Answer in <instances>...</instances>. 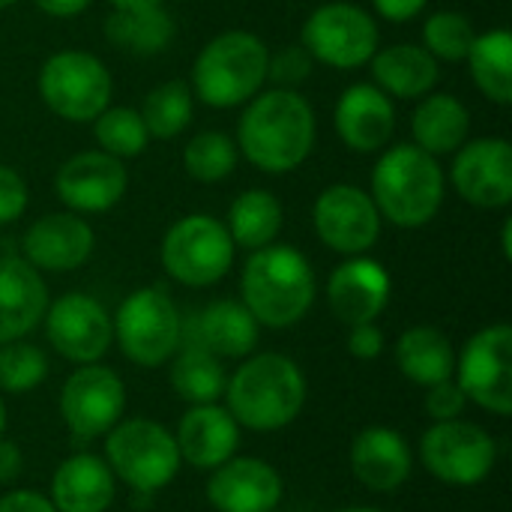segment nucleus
Here are the masks:
<instances>
[{"label":"nucleus","mask_w":512,"mask_h":512,"mask_svg":"<svg viewBox=\"0 0 512 512\" xmlns=\"http://www.w3.org/2000/svg\"><path fill=\"white\" fill-rule=\"evenodd\" d=\"M339 512H384V510H375V507H348V510H339Z\"/></svg>","instance_id":"49"},{"label":"nucleus","mask_w":512,"mask_h":512,"mask_svg":"<svg viewBox=\"0 0 512 512\" xmlns=\"http://www.w3.org/2000/svg\"><path fill=\"white\" fill-rule=\"evenodd\" d=\"M183 165L195 180L216 183V180H225L237 168V147L222 132H201L186 144Z\"/></svg>","instance_id":"36"},{"label":"nucleus","mask_w":512,"mask_h":512,"mask_svg":"<svg viewBox=\"0 0 512 512\" xmlns=\"http://www.w3.org/2000/svg\"><path fill=\"white\" fill-rule=\"evenodd\" d=\"M372 72L378 90L399 99L426 96L438 84V57L417 45H390L372 54Z\"/></svg>","instance_id":"27"},{"label":"nucleus","mask_w":512,"mask_h":512,"mask_svg":"<svg viewBox=\"0 0 512 512\" xmlns=\"http://www.w3.org/2000/svg\"><path fill=\"white\" fill-rule=\"evenodd\" d=\"M21 468H24V456H21L18 444L15 441H6L0 435V486L3 483H12L21 474Z\"/></svg>","instance_id":"44"},{"label":"nucleus","mask_w":512,"mask_h":512,"mask_svg":"<svg viewBox=\"0 0 512 512\" xmlns=\"http://www.w3.org/2000/svg\"><path fill=\"white\" fill-rule=\"evenodd\" d=\"M48 309V288L24 258H0V345L24 339Z\"/></svg>","instance_id":"24"},{"label":"nucleus","mask_w":512,"mask_h":512,"mask_svg":"<svg viewBox=\"0 0 512 512\" xmlns=\"http://www.w3.org/2000/svg\"><path fill=\"white\" fill-rule=\"evenodd\" d=\"M429 0H375V9L387 21H411L417 12H423Z\"/></svg>","instance_id":"45"},{"label":"nucleus","mask_w":512,"mask_h":512,"mask_svg":"<svg viewBox=\"0 0 512 512\" xmlns=\"http://www.w3.org/2000/svg\"><path fill=\"white\" fill-rule=\"evenodd\" d=\"M36 6L48 15L66 18V15H78L81 9H87L90 0H36Z\"/></svg>","instance_id":"46"},{"label":"nucleus","mask_w":512,"mask_h":512,"mask_svg":"<svg viewBox=\"0 0 512 512\" xmlns=\"http://www.w3.org/2000/svg\"><path fill=\"white\" fill-rule=\"evenodd\" d=\"M114 480L105 459L75 453L51 477V504L57 512H105L117 495Z\"/></svg>","instance_id":"25"},{"label":"nucleus","mask_w":512,"mask_h":512,"mask_svg":"<svg viewBox=\"0 0 512 512\" xmlns=\"http://www.w3.org/2000/svg\"><path fill=\"white\" fill-rule=\"evenodd\" d=\"M267 60L270 51L258 36L246 30L222 33L195 60V93L213 108H234L258 93L267 78Z\"/></svg>","instance_id":"5"},{"label":"nucleus","mask_w":512,"mask_h":512,"mask_svg":"<svg viewBox=\"0 0 512 512\" xmlns=\"http://www.w3.org/2000/svg\"><path fill=\"white\" fill-rule=\"evenodd\" d=\"M105 462L117 480L135 492L153 495L165 489L180 471V450L174 435L153 420H120L105 441Z\"/></svg>","instance_id":"6"},{"label":"nucleus","mask_w":512,"mask_h":512,"mask_svg":"<svg viewBox=\"0 0 512 512\" xmlns=\"http://www.w3.org/2000/svg\"><path fill=\"white\" fill-rule=\"evenodd\" d=\"M243 306L264 327L285 330L306 318L315 303V273L303 252L291 246H264L243 267Z\"/></svg>","instance_id":"3"},{"label":"nucleus","mask_w":512,"mask_h":512,"mask_svg":"<svg viewBox=\"0 0 512 512\" xmlns=\"http://www.w3.org/2000/svg\"><path fill=\"white\" fill-rule=\"evenodd\" d=\"M414 468L411 444L387 426L363 429L351 444V471L372 492H396Z\"/></svg>","instance_id":"22"},{"label":"nucleus","mask_w":512,"mask_h":512,"mask_svg":"<svg viewBox=\"0 0 512 512\" xmlns=\"http://www.w3.org/2000/svg\"><path fill=\"white\" fill-rule=\"evenodd\" d=\"M327 300L342 324H369L390 300V276L372 258H351L333 270L327 282Z\"/></svg>","instance_id":"20"},{"label":"nucleus","mask_w":512,"mask_h":512,"mask_svg":"<svg viewBox=\"0 0 512 512\" xmlns=\"http://www.w3.org/2000/svg\"><path fill=\"white\" fill-rule=\"evenodd\" d=\"M453 186L474 207H507L512 201V147L504 138H480L459 150Z\"/></svg>","instance_id":"16"},{"label":"nucleus","mask_w":512,"mask_h":512,"mask_svg":"<svg viewBox=\"0 0 512 512\" xmlns=\"http://www.w3.org/2000/svg\"><path fill=\"white\" fill-rule=\"evenodd\" d=\"M309 72H312V54L306 48H297V45H285L282 51L270 54V60H267V75L285 87L306 81Z\"/></svg>","instance_id":"39"},{"label":"nucleus","mask_w":512,"mask_h":512,"mask_svg":"<svg viewBox=\"0 0 512 512\" xmlns=\"http://www.w3.org/2000/svg\"><path fill=\"white\" fill-rule=\"evenodd\" d=\"M12 3H15V0H0V9H3V6H12Z\"/></svg>","instance_id":"50"},{"label":"nucleus","mask_w":512,"mask_h":512,"mask_svg":"<svg viewBox=\"0 0 512 512\" xmlns=\"http://www.w3.org/2000/svg\"><path fill=\"white\" fill-rule=\"evenodd\" d=\"M174 441L180 450V462H189L198 471H213L237 453L240 423L219 402L192 405L183 414Z\"/></svg>","instance_id":"19"},{"label":"nucleus","mask_w":512,"mask_h":512,"mask_svg":"<svg viewBox=\"0 0 512 512\" xmlns=\"http://www.w3.org/2000/svg\"><path fill=\"white\" fill-rule=\"evenodd\" d=\"M126 183H129V174L120 159L102 150H90L63 162V168L57 171L54 189L66 207L81 210V213H102V210H111L123 198Z\"/></svg>","instance_id":"17"},{"label":"nucleus","mask_w":512,"mask_h":512,"mask_svg":"<svg viewBox=\"0 0 512 512\" xmlns=\"http://www.w3.org/2000/svg\"><path fill=\"white\" fill-rule=\"evenodd\" d=\"M282 228V204L264 192V189H252L243 192L228 213V234L234 240V246L243 249H264L276 240Z\"/></svg>","instance_id":"32"},{"label":"nucleus","mask_w":512,"mask_h":512,"mask_svg":"<svg viewBox=\"0 0 512 512\" xmlns=\"http://www.w3.org/2000/svg\"><path fill=\"white\" fill-rule=\"evenodd\" d=\"M48 378V357L42 348L30 342H6L0 345V390L3 393H30Z\"/></svg>","instance_id":"37"},{"label":"nucleus","mask_w":512,"mask_h":512,"mask_svg":"<svg viewBox=\"0 0 512 512\" xmlns=\"http://www.w3.org/2000/svg\"><path fill=\"white\" fill-rule=\"evenodd\" d=\"M477 87L498 105L512 102V36L507 30H492L474 39L468 57Z\"/></svg>","instance_id":"33"},{"label":"nucleus","mask_w":512,"mask_h":512,"mask_svg":"<svg viewBox=\"0 0 512 512\" xmlns=\"http://www.w3.org/2000/svg\"><path fill=\"white\" fill-rule=\"evenodd\" d=\"M396 129V111L384 90L372 84H354L336 105V132L357 153L381 150Z\"/></svg>","instance_id":"23"},{"label":"nucleus","mask_w":512,"mask_h":512,"mask_svg":"<svg viewBox=\"0 0 512 512\" xmlns=\"http://www.w3.org/2000/svg\"><path fill=\"white\" fill-rule=\"evenodd\" d=\"M303 48L327 66L357 69L372 60L378 48V27L360 6L327 3L303 24Z\"/></svg>","instance_id":"13"},{"label":"nucleus","mask_w":512,"mask_h":512,"mask_svg":"<svg viewBox=\"0 0 512 512\" xmlns=\"http://www.w3.org/2000/svg\"><path fill=\"white\" fill-rule=\"evenodd\" d=\"M3 429H6V405L0 399V435H3Z\"/></svg>","instance_id":"48"},{"label":"nucleus","mask_w":512,"mask_h":512,"mask_svg":"<svg viewBox=\"0 0 512 512\" xmlns=\"http://www.w3.org/2000/svg\"><path fill=\"white\" fill-rule=\"evenodd\" d=\"M420 459L423 468L447 486H477L492 474L498 447L495 438L477 423L444 420L426 429Z\"/></svg>","instance_id":"12"},{"label":"nucleus","mask_w":512,"mask_h":512,"mask_svg":"<svg viewBox=\"0 0 512 512\" xmlns=\"http://www.w3.org/2000/svg\"><path fill=\"white\" fill-rule=\"evenodd\" d=\"M114 336L126 360L144 369L168 363L183 339V324L174 300L162 288H141L129 294L114 318Z\"/></svg>","instance_id":"7"},{"label":"nucleus","mask_w":512,"mask_h":512,"mask_svg":"<svg viewBox=\"0 0 512 512\" xmlns=\"http://www.w3.org/2000/svg\"><path fill=\"white\" fill-rule=\"evenodd\" d=\"M45 333L51 348L78 363H99L114 339V321L105 306L87 294H66L45 309Z\"/></svg>","instance_id":"14"},{"label":"nucleus","mask_w":512,"mask_h":512,"mask_svg":"<svg viewBox=\"0 0 512 512\" xmlns=\"http://www.w3.org/2000/svg\"><path fill=\"white\" fill-rule=\"evenodd\" d=\"M468 402L489 414H512V330L492 324L468 339L453 372Z\"/></svg>","instance_id":"10"},{"label":"nucleus","mask_w":512,"mask_h":512,"mask_svg":"<svg viewBox=\"0 0 512 512\" xmlns=\"http://www.w3.org/2000/svg\"><path fill=\"white\" fill-rule=\"evenodd\" d=\"M372 201L399 228L432 222L444 204V174L432 153L417 144L387 150L372 174Z\"/></svg>","instance_id":"4"},{"label":"nucleus","mask_w":512,"mask_h":512,"mask_svg":"<svg viewBox=\"0 0 512 512\" xmlns=\"http://www.w3.org/2000/svg\"><path fill=\"white\" fill-rule=\"evenodd\" d=\"M411 129L420 150L432 156H444L465 144L471 129V114L456 96L438 93L420 102V108L411 117Z\"/></svg>","instance_id":"29"},{"label":"nucleus","mask_w":512,"mask_h":512,"mask_svg":"<svg viewBox=\"0 0 512 512\" xmlns=\"http://www.w3.org/2000/svg\"><path fill=\"white\" fill-rule=\"evenodd\" d=\"M0 512H57L51 498L39 495V492H27V489H18V492H9L0 498Z\"/></svg>","instance_id":"43"},{"label":"nucleus","mask_w":512,"mask_h":512,"mask_svg":"<svg viewBox=\"0 0 512 512\" xmlns=\"http://www.w3.org/2000/svg\"><path fill=\"white\" fill-rule=\"evenodd\" d=\"M114 9H141V6H159L162 0H111Z\"/></svg>","instance_id":"47"},{"label":"nucleus","mask_w":512,"mask_h":512,"mask_svg":"<svg viewBox=\"0 0 512 512\" xmlns=\"http://www.w3.org/2000/svg\"><path fill=\"white\" fill-rule=\"evenodd\" d=\"M93 252V231L81 216L48 213L24 234V261L36 270L66 273L81 267Z\"/></svg>","instance_id":"21"},{"label":"nucleus","mask_w":512,"mask_h":512,"mask_svg":"<svg viewBox=\"0 0 512 512\" xmlns=\"http://www.w3.org/2000/svg\"><path fill=\"white\" fill-rule=\"evenodd\" d=\"M96 141L102 144V153H108L114 159H126V156H138L147 147L150 132L138 111L105 108L96 117Z\"/></svg>","instance_id":"35"},{"label":"nucleus","mask_w":512,"mask_h":512,"mask_svg":"<svg viewBox=\"0 0 512 512\" xmlns=\"http://www.w3.org/2000/svg\"><path fill=\"white\" fill-rule=\"evenodd\" d=\"M423 39H426V51L432 57H441V60H465L477 33H474V24L459 15V12H438L426 21L423 27Z\"/></svg>","instance_id":"38"},{"label":"nucleus","mask_w":512,"mask_h":512,"mask_svg":"<svg viewBox=\"0 0 512 512\" xmlns=\"http://www.w3.org/2000/svg\"><path fill=\"white\" fill-rule=\"evenodd\" d=\"M429 396H426V411L435 423H444V420H459L465 405H468V396L462 393V387L456 384V378H447L441 384H432L426 387Z\"/></svg>","instance_id":"40"},{"label":"nucleus","mask_w":512,"mask_h":512,"mask_svg":"<svg viewBox=\"0 0 512 512\" xmlns=\"http://www.w3.org/2000/svg\"><path fill=\"white\" fill-rule=\"evenodd\" d=\"M234 261V240L213 216H186L162 240V264L168 276L189 288L216 285Z\"/></svg>","instance_id":"8"},{"label":"nucleus","mask_w":512,"mask_h":512,"mask_svg":"<svg viewBox=\"0 0 512 512\" xmlns=\"http://www.w3.org/2000/svg\"><path fill=\"white\" fill-rule=\"evenodd\" d=\"M348 351L357 360H375L384 354V333L381 327H375V321L369 324H354L348 333Z\"/></svg>","instance_id":"42"},{"label":"nucleus","mask_w":512,"mask_h":512,"mask_svg":"<svg viewBox=\"0 0 512 512\" xmlns=\"http://www.w3.org/2000/svg\"><path fill=\"white\" fill-rule=\"evenodd\" d=\"M207 501L219 512H273L282 501V477L264 459H228L207 480Z\"/></svg>","instance_id":"18"},{"label":"nucleus","mask_w":512,"mask_h":512,"mask_svg":"<svg viewBox=\"0 0 512 512\" xmlns=\"http://www.w3.org/2000/svg\"><path fill=\"white\" fill-rule=\"evenodd\" d=\"M138 114L153 138H174L192 120V93L183 81H165L147 93Z\"/></svg>","instance_id":"34"},{"label":"nucleus","mask_w":512,"mask_h":512,"mask_svg":"<svg viewBox=\"0 0 512 512\" xmlns=\"http://www.w3.org/2000/svg\"><path fill=\"white\" fill-rule=\"evenodd\" d=\"M315 231L333 252L360 255L375 246L381 234V213L363 189L330 186L315 201Z\"/></svg>","instance_id":"15"},{"label":"nucleus","mask_w":512,"mask_h":512,"mask_svg":"<svg viewBox=\"0 0 512 512\" xmlns=\"http://www.w3.org/2000/svg\"><path fill=\"white\" fill-rule=\"evenodd\" d=\"M24 207H27V186H24V180L12 168L0 165V225L15 222L24 213Z\"/></svg>","instance_id":"41"},{"label":"nucleus","mask_w":512,"mask_h":512,"mask_svg":"<svg viewBox=\"0 0 512 512\" xmlns=\"http://www.w3.org/2000/svg\"><path fill=\"white\" fill-rule=\"evenodd\" d=\"M396 363H399V372L408 381H414L420 387H432V384H441V381L453 378L456 351H453L450 339L441 330H435V327H411L396 342Z\"/></svg>","instance_id":"28"},{"label":"nucleus","mask_w":512,"mask_h":512,"mask_svg":"<svg viewBox=\"0 0 512 512\" xmlns=\"http://www.w3.org/2000/svg\"><path fill=\"white\" fill-rule=\"evenodd\" d=\"M105 36L132 54H159L174 39V21L162 6L114 9L105 21Z\"/></svg>","instance_id":"30"},{"label":"nucleus","mask_w":512,"mask_h":512,"mask_svg":"<svg viewBox=\"0 0 512 512\" xmlns=\"http://www.w3.org/2000/svg\"><path fill=\"white\" fill-rule=\"evenodd\" d=\"M303 405V369L285 354H255L225 384V408L252 432H276L291 426Z\"/></svg>","instance_id":"2"},{"label":"nucleus","mask_w":512,"mask_h":512,"mask_svg":"<svg viewBox=\"0 0 512 512\" xmlns=\"http://www.w3.org/2000/svg\"><path fill=\"white\" fill-rule=\"evenodd\" d=\"M39 93L45 105L63 120H96L111 102V75L105 63L84 51H60L45 60L39 72Z\"/></svg>","instance_id":"9"},{"label":"nucleus","mask_w":512,"mask_h":512,"mask_svg":"<svg viewBox=\"0 0 512 512\" xmlns=\"http://www.w3.org/2000/svg\"><path fill=\"white\" fill-rule=\"evenodd\" d=\"M273 512H276V510H273Z\"/></svg>","instance_id":"51"},{"label":"nucleus","mask_w":512,"mask_h":512,"mask_svg":"<svg viewBox=\"0 0 512 512\" xmlns=\"http://www.w3.org/2000/svg\"><path fill=\"white\" fill-rule=\"evenodd\" d=\"M171 372L168 381L174 387V393L189 402V405H210L219 402L225 396V369L222 360L210 351H204L201 345H189L180 354L171 357Z\"/></svg>","instance_id":"31"},{"label":"nucleus","mask_w":512,"mask_h":512,"mask_svg":"<svg viewBox=\"0 0 512 512\" xmlns=\"http://www.w3.org/2000/svg\"><path fill=\"white\" fill-rule=\"evenodd\" d=\"M315 144V114L294 90H267L240 117V147L246 159L267 171H294Z\"/></svg>","instance_id":"1"},{"label":"nucleus","mask_w":512,"mask_h":512,"mask_svg":"<svg viewBox=\"0 0 512 512\" xmlns=\"http://www.w3.org/2000/svg\"><path fill=\"white\" fill-rule=\"evenodd\" d=\"M258 321L237 300L210 303L192 324V345L216 354L219 360L249 357L258 345Z\"/></svg>","instance_id":"26"},{"label":"nucleus","mask_w":512,"mask_h":512,"mask_svg":"<svg viewBox=\"0 0 512 512\" xmlns=\"http://www.w3.org/2000/svg\"><path fill=\"white\" fill-rule=\"evenodd\" d=\"M126 411V387L108 366L87 363L72 372L60 390V417L75 444L105 438Z\"/></svg>","instance_id":"11"}]
</instances>
